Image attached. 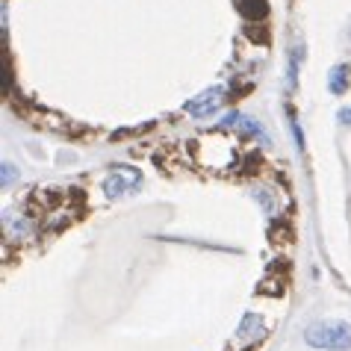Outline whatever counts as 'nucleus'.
Masks as SVG:
<instances>
[{
  "label": "nucleus",
  "mask_w": 351,
  "mask_h": 351,
  "mask_svg": "<svg viewBox=\"0 0 351 351\" xmlns=\"http://www.w3.org/2000/svg\"><path fill=\"white\" fill-rule=\"evenodd\" d=\"M304 343L322 351H348L351 348V325L339 319H322L313 322L304 330Z\"/></svg>",
  "instance_id": "1"
},
{
  "label": "nucleus",
  "mask_w": 351,
  "mask_h": 351,
  "mask_svg": "<svg viewBox=\"0 0 351 351\" xmlns=\"http://www.w3.org/2000/svg\"><path fill=\"white\" fill-rule=\"evenodd\" d=\"M195 157L207 169H237L239 154L230 145V139H224L221 133H213L210 139L195 142Z\"/></svg>",
  "instance_id": "2"
},
{
  "label": "nucleus",
  "mask_w": 351,
  "mask_h": 351,
  "mask_svg": "<svg viewBox=\"0 0 351 351\" xmlns=\"http://www.w3.org/2000/svg\"><path fill=\"white\" fill-rule=\"evenodd\" d=\"M139 183H142L139 169H130V165H112L110 174H106V180H104V192H106V198H121V195L133 192Z\"/></svg>",
  "instance_id": "3"
},
{
  "label": "nucleus",
  "mask_w": 351,
  "mask_h": 351,
  "mask_svg": "<svg viewBox=\"0 0 351 351\" xmlns=\"http://www.w3.org/2000/svg\"><path fill=\"white\" fill-rule=\"evenodd\" d=\"M221 104H224V89L221 86H213V89L201 92L198 97H192V101L183 104V112L192 115V119H207V115L216 112Z\"/></svg>",
  "instance_id": "4"
},
{
  "label": "nucleus",
  "mask_w": 351,
  "mask_h": 351,
  "mask_svg": "<svg viewBox=\"0 0 351 351\" xmlns=\"http://www.w3.org/2000/svg\"><path fill=\"white\" fill-rule=\"evenodd\" d=\"M348 83H351V68L348 65H334L328 74V89L334 95H346L348 92Z\"/></svg>",
  "instance_id": "5"
},
{
  "label": "nucleus",
  "mask_w": 351,
  "mask_h": 351,
  "mask_svg": "<svg viewBox=\"0 0 351 351\" xmlns=\"http://www.w3.org/2000/svg\"><path fill=\"white\" fill-rule=\"evenodd\" d=\"M12 180H15V169L9 162H3V186H9Z\"/></svg>",
  "instance_id": "6"
},
{
  "label": "nucleus",
  "mask_w": 351,
  "mask_h": 351,
  "mask_svg": "<svg viewBox=\"0 0 351 351\" xmlns=\"http://www.w3.org/2000/svg\"><path fill=\"white\" fill-rule=\"evenodd\" d=\"M289 124H292V133H295V142H298V148H304V133H301V128H298V121H295V119H292Z\"/></svg>",
  "instance_id": "7"
},
{
  "label": "nucleus",
  "mask_w": 351,
  "mask_h": 351,
  "mask_svg": "<svg viewBox=\"0 0 351 351\" xmlns=\"http://www.w3.org/2000/svg\"><path fill=\"white\" fill-rule=\"evenodd\" d=\"M337 119L343 121V124H351V106H343V110L337 112Z\"/></svg>",
  "instance_id": "8"
}]
</instances>
